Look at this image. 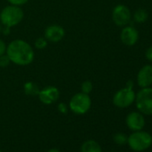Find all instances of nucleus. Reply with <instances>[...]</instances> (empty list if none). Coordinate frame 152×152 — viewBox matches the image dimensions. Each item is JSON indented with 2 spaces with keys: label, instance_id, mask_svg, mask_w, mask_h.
I'll list each match as a JSON object with an SVG mask.
<instances>
[{
  "label": "nucleus",
  "instance_id": "f257e3e1",
  "mask_svg": "<svg viewBox=\"0 0 152 152\" xmlns=\"http://www.w3.org/2000/svg\"><path fill=\"white\" fill-rule=\"evenodd\" d=\"M6 54L12 63L23 66L31 64L35 56L32 47L23 39L11 41L7 48Z\"/></svg>",
  "mask_w": 152,
  "mask_h": 152
},
{
  "label": "nucleus",
  "instance_id": "f03ea898",
  "mask_svg": "<svg viewBox=\"0 0 152 152\" xmlns=\"http://www.w3.org/2000/svg\"><path fill=\"white\" fill-rule=\"evenodd\" d=\"M24 13L20 7L7 6L0 13V21L7 28H11L18 25L23 19Z\"/></svg>",
  "mask_w": 152,
  "mask_h": 152
},
{
  "label": "nucleus",
  "instance_id": "7ed1b4c3",
  "mask_svg": "<svg viewBox=\"0 0 152 152\" xmlns=\"http://www.w3.org/2000/svg\"><path fill=\"white\" fill-rule=\"evenodd\" d=\"M130 148L134 151H143L148 148L152 144V136L146 132L136 131L127 138Z\"/></svg>",
  "mask_w": 152,
  "mask_h": 152
},
{
  "label": "nucleus",
  "instance_id": "20e7f679",
  "mask_svg": "<svg viewBox=\"0 0 152 152\" xmlns=\"http://www.w3.org/2000/svg\"><path fill=\"white\" fill-rule=\"evenodd\" d=\"M138 110L144 115H152V88H141L135 96Z\"/></svg>",
  "mask_w": 152,
  "mask_h": 152
},
{
  "label": "nucleus",
  "instance_id": "39448f33",
  "mask_svg": "<svg viewBox=\"0 0 152 152\" xmlns=\"http://www.w3.org/2000/svg\"><path fill=\"white\" fill-rule=\"evenodd\" d=\"M91 106V99L89 94L76 93L72 96L69 102V108L77 115H83L87 113Z\"/></svg>",
  "mask_w": 152,
  "mask_h": 152
},
{
  "label": "nucleus",
  "instance_id": "423d86ee",
  "mask_svg": "<svg viewBox=\"0 0 152 152\" xmlns=\"http://www.w3.org/2000/svg\"><path fill=\"white\" fill-rule=\"evenodd\" d=\"M135 96L133 90L131 88H124L119 90L113 98V103L115 107L124 108L131 106L135 101Z\"/></svg>",
  "mask_w": 152,
  "mask_h": 152
},
{
  "label": "nucleus",
  "instance_id": "0eeeda50",
  "mask_svg": "<svg viewBox=\"0 0 152 152\" xmlns=\"http://www.w3.org/2000/svg\"><path fill=\"white\" fill-rule=\"evenodd\" d=\"M132 18V14L129 8L124 5H117L115 7L112 12V19L113 22L120 27L126 26Z\"/></svg>",
  "mask_w": 152,
  "mask_h": 152
},
{
  "label": "nucleus",
  "instance_id": "6e6552de",
  "mask_svg": "<svg viewBox=\"0 0 152 152\" xmlns=\"http://www.w3.org/2000/svg\"><path fill=\"white\" fill-rule=\"evenodd\" d=\"M39 100L46 105H50L56 102L59 99V91L55 86H47L46 88L39 91Z\"/></svg>",
  "mask_w": 152,
  "mask_h": 152
},
{
  "label": "nucleus",
  "instance_id": "1a4fd4ad",
  "mask_svg": "<svg viewBox=\"0 0 152 152\" xmlns=\"http://www.w3.org/2000/svg\"><path fill=\"white\" fill-rule=\"evenodd\" d=\"M65 35L64 29L58 24H52L46 28L44 31V38L50 42H58L64 39Z\"/></svg>",
  "mask_w": 152,
  "mask_h": 152
},
{
  "label": "nucleus",
  "instance_id": "9d476101",
  "mask_svg": "<svg viewBox=\"0 0 152 152\" xmlns=\"http://www.w3.org/2000/svg\"><path fill=\"white\" fill-rule=\"evenodd\" d=\"M137 83L140 88H147L152 85V65H144L137 74Z\"/></svg>",
  "mask_w": 152,
  "mask_h": 152
},
{
  "label": "nucleus",
  "instance_id": "9b49d317",
  "mask_svg": "<svg viewBox=\"0 0 152 152\" xmlns=\"http://www.w3.org/2000/svg\"><path fill=\"white\" fill-rule=\"evenodd\" d=\"M126 124L132 131H140L145 125V119L141 113L132 112L126 117Z\"/></svg>",
  "mask_w": 152,
  "mask_h": 152
},
{
  "label": "nucleus",
  "instance_id": "f8f14e48",
  "mask_svg": "<svg viewBox=\"0 0 152 152\" xmlns=\"http://www.w3.org/2000/svg\"><path fill=\"white\" fill-rule=\"evenodd\" d=\"M122 42L126 46H133L139 39V32L132 26H125L120 35Z\"/></svg>",
  "mask_w": 152,
  "mask_h": 152
},
{
  "label": "nucleus",
  "instance_id": "ddd939ff",
  "mask_svg": "<svg viewBox=\"0 0 152 152\" xmlns=\"http://www.w3.org/2000/svg\"><path fill=\"white\" fill-rule=\"evenodd\" d=\"M81 152H102V149L98 142L91 140L85 141L83 144Z\"/></svg>",
  "mask_w": 152,
  "mask_h": 152
},
{
  "label": "nucleus",
  "instance_id": "4468645a",
  "mask_svg": "<svg viewBox=\"0 0 152 152\" xmlns=\"http://www.w3.org/2000/svg\"><path fill=\"white\" fill-rule=\"evenodd\" d=\"M23 91L24 93L28 96H38L40 90L35 83L27 82L23 85Z\"/></svg>",
  "mask_w": 152,
  "mask_h": 152
},
{
  "label": "nucleus",
  "instance_id": "2eb2a0df",
  "mask_svg": "<svg viewBox=\"0 0 152 152\" xmlns=\"http://www.w3.org/2000/svg\"><path fill=\"white\" fill-rule=\"evenodd\" d=\"M148 13L145 9H142V8H140L138 10L135 11L134 13V15H133V18H134V21L136 23H143L147 21L148 19Z\"/></svg>",
  "mask_w": 152,
  "mask_h": 152
},
{
  "label": "nucleus",
  "instance_id": "dca6fc26",
  "mask_svg": "<svg viewBox=\"0 0 152 152\" xmlns=\"http://www.w3.org/2000/svg\"><path fill=\"white\" fill-rule=\"evenodd\" d=\"M93 90V84L91 81H84L82 83V92L85 94H90Z\"/></svg>",
  "mask_w": 152,
  "mask_h": 152
},
{
  "label": "nucleus",
  "instance_id": "f3484780",
  "mask_svg": "<svg viewBox=\"0 0 152 152\" xmlns=\"http://www.w3.org/2000/svg\"><path fill=\"white\" fill-rule=\"evenodd\" d=\"M114 140L118 145H124V144H125L127 142V137L124 133L119 132V133H116L114 136Z\"/></svg>",
  "mask_w": 152,
  "mask_h": 152
},
{
  "label": "nucleus",
  "instance_id": "a211bd4d",
  "mask_svg": "<svg viewBox=\"0 0 152 152\" xmlns=\"http://www.w3.org/2000/svg\"><path fill=\"white\" fill-rule=\"evenodd\" d=\"M34 44L38 49H44L48 46V40L44 37H39L35 40Z\"/></svg>",
  "mask_w": 152,
  "mask_h": 152
},
{
  "label": "nucleus",
  "instance_id": "6ab92c4d",
  "mask_svg": "<svg viewBox=\"0 0 152 152\" xmlns=\"http://www.w3.org/2000/svg\"><path fill=\"white\" fill-rule=\"evenodd\" d=\"M10 63H11V61L7 54L0 56V67H3V68L7 67Z\"/></svg>",
  "mask_w": 152,
  "mask_h": 152
},
{
  "label": "nucleus",
  "instance_id": "aec40b11",
  "mask_svg": "<svg viewBox=\"0 0 152 152\" xmlns=\"http://www.w3.org/2000/svg\"><path fill=\"white\" fill-rule=\"evenodd\" d=\"M7 1L10 3V5L21 7V6H23L25 4H27L29 0H7Z\"/></svg>",
  "mask_w": 152,
  "mask_h": 152
},
{
  "label": "nucleus",
  "instance_id": "412c9836",
  "mask_svg": "<svg viewBox=\"0 0 152 152\" xmlns=\"http://www.w3.org/2000/svg\"><path fill=\"white\" fill-rule=\"evenodd\" d=\"M7 44L5 43V41H4L3 39H0V56H2V55L6 54V52H7Z\"/></svg>",
  "mask_w": 152,
  "mask_h": 152
},
{
  "label": "nucleus",
  "instance_id": "4be33fe9",
  "mask_svg": "<svg viewBox=\"0 0 152 152\" xmlns=\"http://www.w3.org/2000/svg\"><path fill=\"white\" fill-rule=\"evenodd\" d=\"M57 108H58V110H59L62 114H66L67 111H68L67 106H66L64 103H60V104H58Z\"/></svg>",
  "mask_w": 152,
  "mask_h": 152
},
{
  "label": "nucleus",
  "instance_id": "5701e85b",
  "mask_svg": "<svg viewBox=\"0 0 152 152\" xmlns=\"http://www.w3.org/2000/svg\"><path fill=\"white\" fill-rule=\"evenodd\" d=\"M145 56H146V58H147L148 61L152 62V46L149 47V48L146 50Z\"/></svg>",
  "mask_w": 152,
  "mask_h": 152
},
{
  "label": "nucleus",
  "instance_id": "b1692460",
  "mask_svg": "<svg viewBox=\"0 0 152 152\" xmlns=\"http://www.w3.org/2000/svg\"><path fill=\"white\" fill-rule=\"evenodd\" d=\"M125 87L132 89V87H133V82H132V81H128V82H127V83H126V86H125Z\"/></svg>",
  "mask_w": 152,
  "mask_h": 152
},
{
  "label": "nucleus",
  "instance_id": "393cba45",
  "mask_svg": "<svg viewBox=\"0 0 152 152\" xmlns=\"http://www.w3.org/2000/svg\"><path fill=\"white\" fill-rule=\"evenodd\" d=\"M48 152H60V151L58 149H56V148H52V149L48 150Z\"/></svg>",
  "mask_w": 152,
  "mask_h": 152
},
{
  "label": "nucleus",
  "instance_id": "a878e982",
  "mask_svg": "<svg viewBox=\"0 0 152 152\" xmlns=\"http://www.w3.org/2000/svg\"><path fill=\"white\" fill-rule=\"evenodd\" d=\"M2 32V27H1V25H0V33Z\"/></svg>",
  "mask_w": 152,
  "mask_h": 152
},
{
  "label": "nucleus",
  "instance_id": "bb28decb",
  "mask_svg": "<svg viewBox=\"0 0 152 152\" xmlns=\"http://www.w3.org/2000/svg\"><path fill=\"white\" fill-rule=\"evenodd\" d=\"M0 152H2V151H1V150H0Z\"/></svg>",
  "mask_w": 152,
  "mask_h": 152
}]
</instances>
